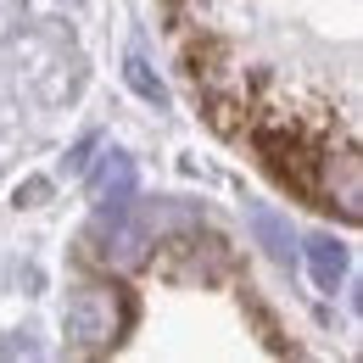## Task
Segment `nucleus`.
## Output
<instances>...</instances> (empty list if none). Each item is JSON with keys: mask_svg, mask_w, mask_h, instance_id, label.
Masks as SVG:
<instances>
[{"mask_svg": "<svg viewBox=\"0 0 363 363\" xmlns=\"http://www.w3.org/2000/svg\"><path fill=\"white\" fill-rule=\"evenodd\" d=\"M184 79L308 207L363 218L358 0H168Z\"/></svg>", "mask_w": 363, "mask_h": 363, "instance_id": "nucleus-1", "label": "nucleus"}, {"mask_svg": "<svg viewBox=\"0 0 363 363\" xmlns=\"http://www.w3.org/2000/svg\"><path fill=\"white\" fill-rule=\"evenodd\" d=\"M129 324H135V302H129L123 285H79V291L67 296V335H73L84 352L118 347Z\"/></svg>", "mask_w": 363, "mask_h": 363, "instance_id": "nucleus-2", "label": "nucleus"}, {"mask_svg": "<svg viewBox=\"0 0 363 363\" xmlns=\"http://www.w3.org/2000/svg\"><path fill=\"white\" fill-rule=\"evenodd\" d=\"M135 207V201H129ZM129 207H118V213H101V229H95L90 240H101L95 246V257L101 263H140L145 257V246H157V218H145V213H129Z\"/></svg>", "mask_w": 363, "mask_h": 363, "instance_id": "nucleus-3", "label": "nucleus"}, {"mask_svg": "<svg viewBox=\"0 0 363 363\" xmlns=\"http://www.w3.org/2000/svg\"><path fill=\"white\" fill-rule=\"evenodd\" d=\"M135 157H123V151H106L101 162H95L90 174V201L95 213H118V207H129L135 201Z\"/></svg>", "mask_w": 363, "mask_h": 363, "instance_id": "nucleus-4", "label": "nucleus"}, {"mask_svg": "<svg viewBox=\"0 0 363 363\" xmlns=\"http://www.w3.org/2000/svg\"><path fill=\"white\" fill-rule=\"evenodd\" d=\"M308 269H313V285L318 291H335L347 279V246L335 235H313L308 240Z\"/></svg>", "mask_w": 363, "mask_h": 363, "instance_id": "nucleus-5", "label": "nucleus"}, {"mask_svg": "<svg viewBox=\"0 0 363 363\" xmlns=\"http://www.w3.org/2000/svg\"><path fill=\"white\" fill-rule=\"evenodd\" d=\"M252 229L263 235V246H269L279 263H291V229H285V218L274 207H252Z\"/></svg>", "mask_w": 363, "mask_h": 363, "instance_id": "nucleus-6", "label": "nucleus"}, {"mask_svg": "<svg viewBox=\"0 0 363 363\" xmlns=\"http://www.w3.org/2000/svg\"><path fill=\"white\" fill-rule=\"evenodd\" d=\"M123 73H129V84H135L140 95H145V101H162V79H151V67H145V62H140V56H129V62H123Z\"/></svg>", "mask_w": 363, "mask_h": 363, "instance_id": "nucleus-7", "label": "nucleus"}]
</instances>
